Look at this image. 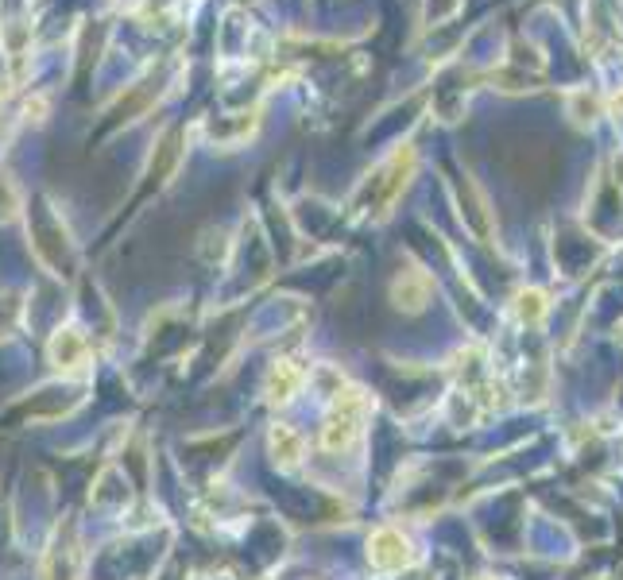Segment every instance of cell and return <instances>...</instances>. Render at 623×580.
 <instances>
[{
	"label": "cell",
	"mask_w": 623,
	"mask_h": 580,
	"mask_svg": "<svg viewBox=\"0 0 623 580\" xmlns=\"http://www.w3.org/2000/svg\"><path fill=\"white\" fill-rule=\"evenodd\" d=\"M267 453H271V461L279 464L283 472H291V468L302 464V453H306L302 434L291 430V426H271V434H267Z\"/></svg>",
	"instance_id": "52a82bcc"
},
{
	"label": "cell",
	"mask_w": 623,
	"mask_h": 580,
	"mask_svg": "<svg viewBox=\"0 0 623 580\" xmlns=\"http://www.w3.org/2000/svg\"><path fill=\"white\" fill-rule=\"evenodd\" d=\"M515 314H519L523 325H538L546 318V294L542 290H519L515 294Z\"/></svg>",
	"instance_id": "ba28073f"
},
{
	"label": "cell",
	"mask_w": 623,
	"mask_h": 580,
	"mask_svg": "<svg viewBox=\"0 0 623 580\" xmlns=\"http://www.w3.org/2000/svg\"><path fill=\"white\" fill-rule=\"evenodd\" d=\"M480 580H488V577H480Z\"/></svg>",
	"instance_id": "30bf717a"
},
{
	"label": "cell",
	"mask_w": 623,
	"mask_h": 580,
	"mask_svg": "<svg viewBox=\"0 0 623 580\" xmlns=\"http://www.w3.org/2000/svg\"><path fill=\"white\" fill-rule=\"evenodd\" d=\"M302 383H306V368H302V364H295V360H275L264 379L267 403L271 406L291 403L298 391H302Z\"/></svg>",
	"instance_id": "5b68a950"
},
{
	"label": "cell",
	"mask_w": 623,
	"mask_h": 580,
	"mask_svg": "<svg viewBox=\"0 0 623 580\" xmlns=\"http://www.w3.org/2000/svg\"><path fill=\"white\" fill-rule=\"evenodd\" d=\"M372 414V399L364 387H337L333 391V406H329L326 422H322V449L326 453H349L360 430H364V418Z\"/></svg>",
	"instance_id": "6da1fadb"
},
{
	"label": "cell",
	"mask_w": 623,
	"mask_h": 580,
	"mask_svg": "<svg viewBox=\"0 0 623 580\" xmlns=\"http://www.w3.org/2000/svg\"><path fill=\"white\" fill-rule=\"evenodd\" d=\"M616 113H623V97H616Z\"/></svg>",
	"instance_id": "9c48e42d"
},
{
	"label": "cell",
	"mask_w": 623,
	"mask_h": 580,
	"mask_svg": "<svg viewBox=\"0 0 623 580\" xmlns=\"http://www.w3.org/2000/svg\"><path fill=\"white\" fill-rule=\"evenodd\" d=\"M368 561H372V569H380V573H403V569H411L418 561L415 546H411V538H403L395 526H380L372 538H368Z\"/></svg>",
	"instance_id": "7a4b0ae2"
},
{
	"label": "cell",
	"mask_w": 623,
	"mask_h": 580,
	"mask_svg": "<svg viewBox=\"0 0 623 580\" xmlns=\"http://www.w3.org/2000/svg\"><path fill=\"white\" fill-rule=\"evenodd\" d=\"M47 356H51V364H55L59 372H82L89 360V341L82 337V329L66 325V329H59V333L51 337Z\"/></svg>",
	"instance_id": "277c9868"
},
{
	"label": "cell",
	"mask_w": 623,
	"mask_h": 580,
	"mask_svg": "<svg viewBox=\"0 0 623 580\" xmlns=\"http://www.w3.org/2000/svg\"><path fill=\"white\" fill-rule=\"evenodd\" d=\"M43 580H82V553H78V534L66 522L55 530L47 557H43Z\"/></svg>",
	"instance_id": "3957f363"
},
{
	"label": "cell",
	"mask_w": 623,
	"mask_h": 580,
	"mask_svg": "<svg viewBox=\"0 0 623 580\" xmlns=\"http://www.w3.org/2000/svg\"><path fill=\"white\" fill-rule=\"evenodd\" d=\"M430 290H434L430 275H426V271H418V267H411V271H403V275L391 283V298H395V306H399V310L418 314V310H426Z\"/></svg>",
	"instance_id": "8992f818"
}]
</instances>
